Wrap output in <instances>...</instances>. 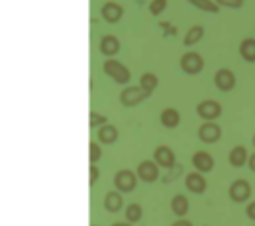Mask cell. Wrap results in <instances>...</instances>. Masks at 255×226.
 Here are the masks:
<instances>
[{"label":"cell","instance_id":"cell-23","mask_svg":"<svg viewBox=\"0 0 255 226\" xmlns=\"http://www.w3.org/2000/svg\"><path fill=\"white\" fill-rule=\"evenodd\" d=\"M192 6H196L198 10H204V12H210V14H218L220 12V6L212 0H189Z\"/></svg>","mask_w":255,"mask_h":226},{"label":"cell","instance_id":"cell-3","mask_svg":"<svg viewBox=\"0 0 255 226\" xmlns=\"http://www.w3.org/2000/svg\"><path fill=\"white\" fill-rule=\"evenodd\" d=\"M137 173H133L131 169H120L116 175H114V187L120 191V193H129L135 189L137 185Z\"/></svg>","mask_w":255,"mask_h":226},{"label":"cell","instance_id":"cell-33","mask_svg":"<svg viewBox=\"0 0 255 226\" xmlns=\"http://www.w3.org/2000/svg\"><path fill=\"white\" fill-rule=\"evenodd\" d=\"M112 226H131V225H128V223H114Z\"/></svg>","mask_w":255,"mask_h":226},{"label":"cell","instance_id":"cell-4","mask_svg":"<svg viewBox=\"0 0 255 226\" xmlns=\"http://www.w3.org/2000/svg\"><path fill=\"white\" fill-rule=\"evenodd\" d=\"M196 114H198L202 120H206V122H214L216 118H220V114H222V106H220V102L206 98V100H200V102H198V106H196Z\"/></svg>","mask_w":255,"mask_h":226},{"label":"cell","instance_id":"cell-27","mask_svg":"<svg viewBox=\"0 0 255 226\" xmlns=\"http://www.w3.org/2000/svg\"><path fill=\"white\" fill-rule=\"evenodd\" d=\"M91 163H96L100 158H102V148H100V144L98 142H91Z\"/></svg>","mask_w":255,"mask_h":226},{"label":"cell","instance_id":"cell-32","mask_svg":"<svg viewBox=\"0 0 255 226\" xmlns=\"http://www.w3.org/2000/svg\"><path fill=\"white\" fill-rule=\"evenodd\" d=\"M248 163H250V169L255 173V154H254V156H250V162H248Z\"/></svg>","mask_w":255,"mask_h":226},{"label":"cell","instance_id":"cell-10","mask_svg":"<svg viewBox=\"0 0 255 226\" xmlns=\"http://www.w3.org/2000/svg\"><path fill=\"white\" fill-rule=\"evenodd\" d=\"M137 177H139L141 181H145V183L157 181V179H159V167H157V163L149 162V160L141 162L137 165Z\"/></svg>","mask_w":255,"mask_h":226},{"label":"cell","instance_id":"cell-11","mask_svg":"<svg viewBox=\"0 0 255 226\" xmlns=\"http://www.w3.org/2000/svg\"><path fill=\"white\" fill-rule=\"evenodd\" d=\"M153 160L161 167L171 169L175 165V154H173V150L169 146H157L155 148V154H153Z\"/></svg>","mask_w":255,"mask_h":226},{"label":"cell","instance_id":"cell-13","mask_svg":"<svg viewBox=\"0 0 255 226\" xmlns=\"http://www.w3.org/2000/svg\"><path fill=\"white\" fill-rule=\"evenodd\" d=\"M192 165L196 167V171H200V173H208V171H212L214 169V158L208 154V152H196L194 156H192Z\"/></svg>","mask_w":255,"mask_h":226},{"label":"cell","instance_id":"cell-31","mask_svg":"<svg viewBox=\"0 0 255 226\" xmlns=\"http://www.w3.org/2000/svg\"><path fill=\"white\" fill-rule=\"evenodd\" d=\"M171 226H192L191 221H185V219H179V221H175Z\"/></svg>","mask_w":255,"mask_h":226},{"label":"cell","instance_id":"cell-26","mask_svg":"<svg viewBox=\"0 0 255 226\" xmlns=\"http://www.w3.org/2000/svg\"><path fill=\"white\" fill-rule=\"evenodd\" d=\"M165 8H167V0H151V2H149V12H151L153 16L161 14Z\"/></svg>","mask_w":255,"mask_h":226},{"label":"cell","instance_id":"cell-15","mask_svg":"<svg viewBox=\"0 0 255 226\" xmlns=\"http://www.w3.org/2000/svg\"><path fill=\"white\" fill-rule=\"evenodd\" d=\"M98 49H100L102 55L112 57V55H116V53L120 51V39H118L116 35H104V37L100 39Z\"/></svg>","mask_w":255,"mask_h":226},{"label":"cell","instance_id":"cell-22","mask_svg":"<svg viewBox=\"0 0 255 226\" xmlns=\"http://www.w3.org/2000/svg\"><path fill=\"white\" fill-rule=\"evenodd\" d=\"M157 85H159V79H157L155 73H143L141 79H139V87H143L149 93H153L157 89Z\"/></svg>","mask_w":255,"mask_h":226},{"label":"cell","instance_id":"cell-21","mask_svg":"<svg viewBox=\"0 0 255 226\" xmlns=\"http://www.w3.org/2000/svg\"><path fill=\"white\" fill-rule=\"evenodd\" d=\"M202 35H204V28H202V26H192L191 30L185 33V39H183V43L191 47V45L198 43V41L202 39Z\"/></svg>","mask_w":255,"mask_h":226},{"label":"cell","instance_id":"cell-8","mask_svg":"<svg viewBox=\"0 0 255 226\" xmlns=\"http://www.w3.org/2000/svg\"><path fill=\"white\" fill-rule=\"evenodd\" d=\"M220 136H222V128L216 122H204L198 128V140L204 144H214L220 140Z\"/></svg>","mask_w":255,"mask_h":226},{"label":"cell","instance_id":"cell-25","mask_svg":"<svg viewBox=\"0 0 255 226\" xmlns=\"http://www.w3.org/2000/svg\"><path fill=\"white\" fill-rule=\"evenodd\" d=\"M104 124H108V118L104 116V114H100V112H91V128H100V126H104Z\"/></svg>","mask_w":255,"mask_h":226},{"label":"cell","instance_id":"cell-30","mask_svg":"<svg viewBox=\"0 0 255 226\" xmlns=\"http://www.w3.org/2000/svg\"><path fill=\"white\" fill-rule=\"evenodd\" d=\"M246 215H248V219L255 221V203H250V205H248V209H246Z\"/></svg>","mask_w":255,"mask_h":226},{"label":"cell","instance_id":"cell-2","mask_svg":"<svg viewBox=\"0 0 255 226\" xmlns=\"http://www.w3.org/2000/svg\"><path fill=\"white\" fill-rule=\"evenodd\" d=\"M149 97H151L149 91H145L143 87L135 85V87H126V89L120 93V102H122L124 106H128V108H131V106L141 104L143 100H147Z\"/></svg>","mask_w":255,"mask_h":226},{"label":"cell","instance_id":"cell-9","mask_svg":"<svg viewBox=\"0 0 255 226\" xmlns=\"http://www.w3.org/2000/svg\"><path fill=\"white\" fill-rule=\"evenodd\" d=\"M214 85L222 91V93H230L234 87H236V75L230 71V69H218L216 75H214Z\"/></svg>","mask_w":255,"mask_h":226},{"label":"cell","instance_id":"cell-1","mask_svg":"<svg viewBox=\"0 0 255 226\" xmlns=\"http://www.w3.org/2000/svg\"><path fill=\"white\" fill-rule=\"evenodd\" d=\"M102 71H104L114 83H118V85H128L129 79H131L129 69H128L124 63L116 61V59H106L104 65H102Z\"/></svg>","mask_w":255,"mask_h":226},{"label":"cell","instance_id":"cell-6","mask_svg":"<svg viewBox=\"0 0 255 226\" xmlns=\"http://www.w3.org/2000/svg\"><path fill=\"white\" fill-rule=\"evenodd\" d=\"M228 195L234 203H246L250 197H252V185L246 181V179H236L230 189H228Z\"/></svg>","mask_w":255,"mask_h":226},{"label":"cell","instance_id":"cell-20","mask_svg":"<svg viewBox=\"0 0 255 226\" xmlns=\"http://www.w3.org/2000/svg\"><path fill=\"white\" fill-rule=\"evenodd\" d=\"M240 55L248 63H255V37H246L240 43Z\"/></svg>","mask_w":255,"mask_h":226},{"label":"cell","instance_id":"cell-17","mask_svg":"<svg viewBox=\"0 0 255 226\" xmlns=\"http://www.w3.org/2000/svg\"><path fill=\"white\" fill-rule=\"evenodd\" d=\"M159 120L165 128H177V126L181 124V114H179L177 108H165V110L161 112Z\"/></svg>","mask_w":255,"mask_h":226},{"label":"cell","instance_id":"cell-24","mask_svg":"<svg viewBox=\"0 0 255 226\" xmlns=\"http://www.w3.org/2000/svg\"><path fill=\"white\" fill-rule=\"evenodd\" d=\"M141 207L137 205V203H131V205H128V209H126V219H128V223H137L139 219H141Z\"/></svg>","mask_w":255,"mask_h":226},{"label":"cell","instance_id":"cell-7","mask_svg":"<svg viewBox=\"0 0 255 226\" xmlns=\"http://www.w3.org/2000/svg\"><path fill=\"white\" fill-rule=\"evenodd\" d=\"M100 16L104 18V22L108 24H118L124 16V6L118 4V2H106L102 8H100Z\"/></svg>","mask_w":255,"mask_h":226},{"label":"cell","instance_id":"cell-16","mask_svg":"<svg viewBox=\"0 0 255 226\" xmlns=\"http://www.w3.org/2000/svg\"><path fill=\"white\" fill-rule=\"evenodd\" d=\"M122 207H124V197L120 191H108L106 197H104V209L108 211V213H118V211H122Z\"/></svg>","mask_w":255,"mask_h":226},{"label":"cell","instance_id":"cell-29","mask_svg":"<svg viewBox=\"0 0 255 226\" xmlns=\"http://www.w3.org/2000/svg\"><path fill=\"white\" fill-rule=\"evenodd\" d=\"M98 175H100V169L96 167V163H91V185H95L98 181Z\"/></svg>","mask_w":255,"mask_h":226},{"label":"cell","instance_id":"cell-18","mask_svg":"<svg viewBox=\"0 0 255 226\" xmlns=\"http://www.w3.org/2000/svg\"><path fill=\"white\" fill-rule=\"evenodd\" d=\"M228 160L234 167H244L246 163L250 162V156H248V150L244 146H236V148H232Z\"/></svg>","mask_w":255,"mask_h":226},{"label":"cell","instance_id":"cell-34","mask_svg":"<svg viewBox=\"0 0 255 226\" xmlns=\"http://www.w3.org/2000/svg\"><path fill=\"white\" fill-rule=\"evenodd\" d=\"M254 146H255V136H254Z\"/></svg>","mask_w":255,"mask_h":226},{"label":"cell","instance_id":"cell-19","mask_svg":"<svg viewBox=\"0 0 255 226\" xmlns=\"http://www.w3.org/2000/svg\"><path fill=\"white\" fill-rule=\"evenodd\" d=\"M171 211H173L179 219H183V217L189 213V199L181 193L175 195V197L171 199Z\"/></svg>","mask_w":255,"mask_h":226},{"label":"cell","instance_id":"cell-12","mask_svg":"<svg viewBox=\"0 0 255 226\" xmlns=\"http://www.w3.org/2000/svg\"><path fill=\"white\" fill-rule=\"evenodd\" d=\"M185 185H187V189L194 195H202L206 191V179L202 177V173L200 171H192L187 175V179H185Z\"/></svg>","mask_w":255,"mask_h":226},{"label":"cell","instance_id":"cell-14","mask_svg":"<svg viewBox=\"0 0 255 226\" xmlns=\"http://www.w3.org/2000/svg\"><path fill=\"white\" fill-rule=\"evenodd\" d=\"M118 136H120V132H118L116 126H112V124H104V126H100L98 132H96V140H98V144H104V146L114 144V142L118 140Z\"/></svg>","mask_w":255,"mask_h":226},{"label":"cell","instance_id":"cell-5","mask_svg":"<svg viewBox=\"0 0 255 226\" xmlns=\"http://www.w3.org/2000/svg\"><path fill=\"white\" fill-rule=\"evenodd\" d=\"M181 69H183L187 75H198V73H202V69H204V59H202L200 53H196V51H187V53L181 57Z\"/></svg>","mask_w":255,"mask_h":226},{"label":"cell","instance_id":"cell-28","mask_svg":"<svg viewBox=\"0 0 255 226\" xmlns=\"http://www.w3.org/2000/svg\"><path fill=\"white\" fill-rule=\"evenodd\" d=\"M218 6H228V8H242L244 0H216Z\"/></svg>","mask_w":255,"mask_h":226}]
</instances>
